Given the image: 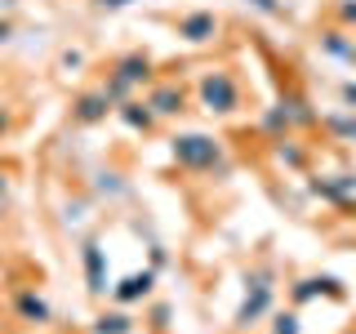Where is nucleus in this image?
<instances>
[{
	"instance_id": "nucleus-2",
	"label": "nucleus",
	"mask_w": 356,
	"mask_h": 334,
	"mask_svg": "<svg viewBox=\"0 0 356 334\" xmlns=\"http://www.w3.org/2000/svg\"><path fill=\"white\" fill-rule=\"evenodd\" d=\"M196 103L205 107L209 116H232V111H241V81L227 67H209L196 81Z\"/></svg>"
},
{
	"instance_id": "nucleus-13",
	"label": "nucleus",
	"mask_w": 356,
	"mask_h": 334,
	"mask_svg": "<svg viewBox=\"0 0 356 334\" xmlns=\"http://www.w3.org/2000/svg\"><path fill=\"white\" fill-rule=\"evenodd\" d=\"M138 330V321L129 317L125 308H111V312H98L94 321H89V334H134Z\"/></svg>"
},
{
	"instance_id": "nucleus-25",
	"label": "nucleus",
	"mask_w": 356,
	"mask_h": 334,
	"mask_svg": "<svg viewBox=\"0 0 356 334\" xmlns=\"http://www.w3.org/2000/svg\"><path fill=\"white\" fill-rule=\"evenodd\" d=\"M9 129H14V116H9V111H5V107H0V138H5V134H9Z\"/></svg>"
},
{
	"instance_id": "nucleus-7",
	"label": "nucleus",
	"mask_w": 356,
	"mask_h": 334,
	"mask_svg": "<svg viewBox=\"0 0 356 334\" xmlns=\"http://www.w3.org/2000/svg\"><path fill=\"white\" fill-rule=\"evenodd\" d=\"M111 72H116L125 85L138 89V85H152L156 81V58H152L147 49H129V54H120V58L111 63Z\"/></svg>"
},
{
	"instance_id": "nucleus-17",
	"label": "nucleus",
	"mask_w": 356,
	"mask_h": 334,
	"mask_svg": "<svg viewBox=\"0 0 356 334\" xmlns=\"http://www.w3.org/2000/svg\"><path fill=\"white\" fill-rule=\"evenodd\" d=\"M272 334H303V326H298V308L272 312Z\"/></svg>"
},
{
	"instance_id": "nucleus-26",
	"label": "nucleus",
	"mask_w": 356,
	"mask_h": 334,
	"mask_svg": "<svg viewBox=\"0 0 356 334\" xmlns=\"http://www.w3.org/2000/svg\"><path fill=\"white\" fill-rule=\"evenodd\" d=\"M9 36H14V22H9V18H0V45H5Z\"/></svg>"
},
{
	"instance_id": "nucleus-20",
	"label": "nucleus",
	"mask_w": 356,
	"mask_h": 334,
	"mask_svg": "<svg viewBox=\"0 0 356 334\" xmlns=\"http://www.w3.org/2000/svg\"><path fill=\"white\" fill-rule=\"evenodd\" d=\"M58 67H63V72H81V67H85V49H63Z\"/></svg>"
},
{
	"instance_id": "nucleus-9",
	"label": "nucleus",
	"mask_w": 356,
	"mask_h": 334,
	"mask_svg": "<svg viewBox=\"0 0 356 334\" xmlns=\"http://www.w3.org/2000/svg\"><path fill=\"white\" fill-rule=\"evenodd\" d=\"M152 289H156V272H152V267H143V272L125 276L120 285H111V299H116L120 308H129V303H138V299H152Z\"/></svg>"
},
{
	"instance_id": "nucleus-8",
	"label": "nucleus",
	"mask_w": 356,
	"mask_h": 334,
	"mask_svg": "<svg viewBox=\"0 0 356 334\" xmlns=\"http://www.w3.org/2000/svg\"><path fill=\"white\" fill-rule=\"evenodd\" d=\"M107 111H111V103H107L103 89H85V94L72 98V120L76 125H98V120H107Z\"/></svg>"
},
{
	"instance_id": "nucleus-21",
	"label": "nucleus",
	"mask_w": 356,
	"mask_h": 334,
	"mask_svg": "<svg viewBox=\"0 0 356 334\" xmlns=\"http://www.w3.org/2000/svg\"><path fill=\"white\" fill-rule=\"evenodd\" d=\"M98 192H107V196L125 192V183H120V174H98Z\"/></svg>"
},
{
	"instance_id": "nucleus-12",
	"label": "nucleus",
	"mask_w": 356,
	"mask_h": 334,
	"mask_svg": "<svg viewBox=\"0 0 356 334\" xmlns=\"http://www.w3.org/2000/svg\"><path fill=\"white\" fill-rule=\"evenodd\" d=\"M111 111H116V116L125 120L134 134H156V125H161V120L152 116V107H147V103H138V98H125V103H116Z\"/></svg>"
},
{
	"instance_id": "nucleus-28",
	"label": "nucleus",
	"mask_w": 356,
	"mask_h": 334,
	"mask_svg": "<svg viewBox=\"0 0 356 334\" xmlns=\"http://www.w3.org/2000/svg\"><path fill=\"white\" fill-rule=\"evenodd\" d=\"M5 192H9V170L0 165V196H5Z\"/></svg>"
},
{
	"instance_id": "nucleus-24",
	"label": "nucleus",
	"mask_w": 356,
	"mask_h": 334,
	"mask_svg": "<svg viewBox=\"0 0 356 334\" xmlns=\"http://www.w3.org/2000/svg\"><path fill=\"white\" fill-rule=\"evenodd\" d=\"M254 5H259L263 14H281V0H254Z\"/></svg>"
},
{
	"instance_id": "nucleus-1",
	"label": "nucleus",
	"mask_w": 356,
	"mask_h": 334,
	"mask_svg": "<svg viewBox=\"0 0 356 334\" xmlns=\"http://www.w3.org/2000/svg\"><path fill=\"white\" fill-rule=\"evenodd\" d=\"M170 152H174V161L183 165V170H192V174H222L227 170V156H222V143L218 138H209V134H178V138L170 143Z\"/></svg>"
},
{
	"instance_id": "nucleus-23",
	"label": "nucleus",
	"mask_w": 356,
	"mask_h": 334,
	"mask_svg": "<svg viewBox=\"0 0 356 334\" xmlns=\"http://www.w3.org/2000/svg\"><path fill=\"white\" fill-rule=\"evenodd\" d=\"M161 267H165V250H161V245H152V272H161Z\"/></svg>"
},
{
	"instance_id": "nucleus-22",
	"label": "nucleus",
	"mask_w": 356,
	"mask_h": 334,
	"mask_svg": "<svg viewBox=\"0 0 356 334\" xmlns=\"http://www.w3.org/2000/svg\"><path fill=\"white\" fill-rule=\"evenodd\" d=\"M339 94H343V103H348V107L356 111V81H343V89H339Z\"/></svg>"
},
{
	"instance_id": "nucleus-11",
	"label": "nucleus",
	"mask_w": 356,
	"mask_h": 334,
	"mask_svg": "<svg viewBox=\"0 0 356 334\" xmlns=\"http://www.w3.org/2000/svg\"><path fill=\"white\" fill-rule=\"evenodd\" d=\"M81 259H85V276H89V294L103 299L107 289H111L107 285V254H103V245H98V241H85Z\"/></svg>"
},
{
	"instance_id": "nucleus-29",
	"label": "nucleus",
	"mask_w": 356,
	"mask_h": 334,
	"mask_svg": "<svg viewBox=\"0 0 356 334\" xmlns=\"http://www.w3.org/2000/svg\"><path fill=\"white\" fill-rule=\"evenodd\" d=\"M0 218H5V205H0Z\"/></svg>"
},
{
	"instance_id": "nucleus-5",
	"label": "nucleus",
	"mask_w": 356,
	"mask_h": 334,
	"mask_svg": "<svg viewBox=\"0 0 356 334\" xmlns=\"http://www.w3.org/2000/svg\"><path fill=\"white\" fill-rule=\"evenodd\" d=\"M9 308H14V321H18V326H49V321H54V308L36 294V285H18Z\"/></svg>"
},
{
	"instance_id": "nucleus-18",
	"label": "nucleus",
	"mask_w": 356,
	"mask_h": 334,
	"mask_svg": "<svg viewBox=\"0 0 356 334\" xmlns=\"http://www.w3.org/2000/svg\"><path fill=\"white\" fill-rule=\"evenodd\" d=\"M334 18L343 22V31H356V0H334Z\"/></svg>"
},
{
	"instance_id": "nucleus-30",
	"label": "nucleus",
	"mask_w": 356,
	"mask_h": 334,
	"mask_svg": "<svg viewBox=\"0 0 356 334\" xmlns=\"http://www.w3.org/2000/svg\"><path fill=\"white\" fill-rule=\"evenodd\" d=\"M348 334H356V330H348Z\"/></svg>"
},
{
	"instance_id": "nucleus-6",
	"label": "nucleus",
	"mask_w": 356,
	"mask_h": 334,
	"mask_svg": "<svg viewBox=\"0 0 356 334\" xmlns=\"http://www.w3.org/2000/svg\"><path fill=\"white\" fill-rule=\"evenodd\" d=\"M272 308H276V285L245 289V303L236 308V321H232V326H236V330H254V326H263V317Z\"/></svg>"
},
{
	"instance_id": "nucleus-15",
	"label": "nucleus",
	"mask_w": 356,
	"mask_h": 334,
	"mask_svg": "<svg viewBox=\"0 0 356 334\" xmlns=\"http://www.w3.org/2000/svg\"><path fill=\"white\" fill-rule=\"evenodd\" d=\"M272 156H276V165H285V170H307V148H298L294 138H272Z\"/></svg>"
},
{
	"instance_id": "nucleus-3",
	"label": "nucleus",
	"mask_w": 356,
	"mask_h": 334,
	"mask_svg": "<svg viewBox=\"0 0 356 334\" xmlns=\"http://www.w3.org/2000/svg\"><path fill=\"white\" fill-rule=\"evenodd\" d=\"M143 103L152 107L156 120H174V116H183V111H187V85H178V81H156L152 94L143 98Z\"/></svg>"
},
{
	"instance_id": "nucleus-27",
	"label": "nucleus",
	"mask_w": 356,
	"mask_h": 334,
	"mask_svg": "<svg viewBox=\"0 0 356 334\" xmlns=\"http://www.w3.org/2000/svg\"><path fill=\"white\" fill-rule=\"evenodd\" d=\"M98 9H120V5H129V0H94Z\"/></svg>"
},
{
	"instance_id": "nucleus-19",
	"label": "nucleus",
	"mask_w": 356,
	"mask_h": 334,
	"mask_svg": "<svg viewBox=\"0 0 356 334\" xmlns=\"http://www.w3.org/2000/svg\"><path fill=\"white\" fill-rule=\"evenodd\" d=\"M170 317H174V308H170V303H156V308L147 312V326H152L156 334H165V330H170Z\"/></svg>"
},
{
	"instance_id": "nucleus-14",
	"label": "nucleus",
	"mask_w": 356,
	"mask_h": 334,
	"mask_svg": "<svg viewBox=\"0 0 356 334\" xmlns=\"http://www.w3.org/2000/svg\"><path fill=\"white\" fill-rule=\"evenodd\" d=\"M321 54H330V58H343V63H356V40H352V31H343V27L321 31Z\"/></svg>"
},
{
	"instance_id": "nucleus-16",
	"label": "nucleus",
	"mask_w": 356,
	"mask_h": 334,
	"mask_svg": "<svg viewBox=\"0 0 356 334\" xmlns=\"http://www.w3.org/2000/svg\"><path fill=\"white\" fill-rule=\"evenodd\" d=\"M98 89L107 94V103H111V107H116V103H125V98H134V85H125V81H120L116 72H107V81L98 85Z\"/></svg>"
},
{
	"instance_id": "nucleus-10",
	"label": "nucleus",
	"mask_w": 356,
	"mask_h": 334,
	"mask_svg": "<svg viewBox=\"0 0 356 334\" xmlns=\"http://www.w3.org/2000/svg\"><path fill=\"white\" fill-rule=\"evenodd\" d=\"M276 107L285 111V125H289V129H312V125H321V111L312 107L307 94H285Z\"/></svg>"
},
{
	"instance_id": "nucleus-4",
	"label": "nucleus",
	"mask_w": 356,
	"mask_h": 334,
	"mask_svg": "<svg viewBox=\"0 0 356 334\" xmlns=\"http://www.w3.org/2000/svg\"><path fill=\"white\" fill-rule=\"evenodd\" d=\"M174 31H178L187 45H209V40L222 31V18L214 14V9H192V14H178Z\"/></svg>"
}]
</instances>
